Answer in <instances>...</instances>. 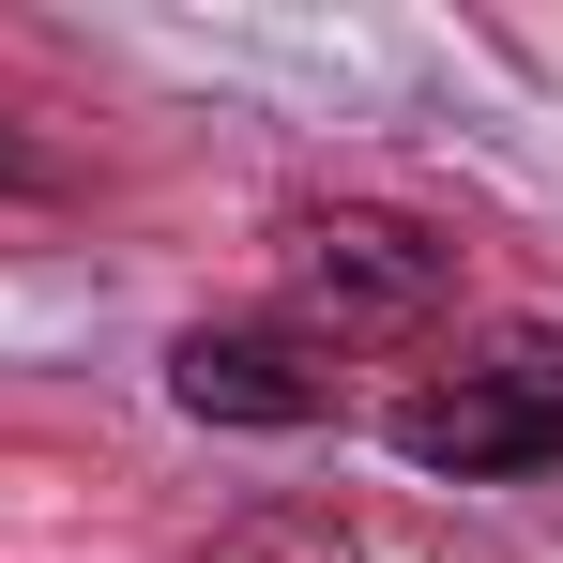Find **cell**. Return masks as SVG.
Instances as JSON below:
<instances>
[{"label": "cell", "instance_id": "cell-1", "mask_svg": "<svg viewBox=\"0 0 563 563\" xmlns=\"http://www.w3.org/2000/svg\"><path fill=\"white\" fill-rule=\"evenodd\" d=\"M380 442L411 472H549L563 457V335H503V351H472L457 380H411L396 411H380Z\"/></svg>", "mask_w": 563, "mask_h": 563}, {"label": "cell", "instance_id": "cell-2", "mask_svg": "<svg viewBox=\"0 0 563 563\" xmlns=\"http://www.w3.org/2000/svg\"><path fill=\"white\" fill-rule=\"evenodd\" d=\"M457 305V244L411 213H305L289 229V335H427Z\"/></svg>", "mask_w": 563, "mask_h": 563}, {"label": "cell", "instance_id": "cell-3", "mask_svg": "<svg viewBox=\"0 0 563 563\" xmlns=\"http://www.w3.org/2000/svg\"><path fill=\"white\" fill-rule=\"evenodd\" d=\"M168 396H184L198 427H320L335 411V366L289 320H198L184 351H168Z\"/></svg>", "mask_w": 563, "mask_h": 563}, {"label": "cell", "instance_id": "cell-4", "mask_svg": "<svg viewBox=\"0 0 563 563\" xmlns=\"http://www.w3.org/2000/svg\"><path fill=\"white\" fill-rule=\"evenodd\" d=\"M0 198H62V168H46L31 137H0Z\"/></svg>", "mask_w": 563, "mask_h": 563}]
</instances>
